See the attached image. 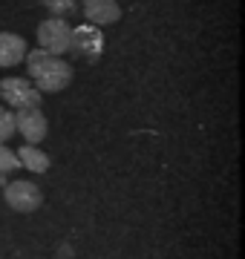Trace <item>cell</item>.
Masks as SVG:
<instances>
[{
	"instance_id": "obj_7",
	"label": "cell",
	"mask_w": 245,
	"mask_h": 259,
	"mask_svg": "<svg viewBox=\"0 0 245 259\" xmlns=\"http://www.w3.org/2000/svg\"><path fill=\"white\" fill-rule=\"evenodd\" d=\"M84 18L93 26H107L121 18V6L115 0H84Z\"/></svg>"
},
{
	"instance_id": "obj_5",
	"label": "cell",
	"mask_w": 245,
	"mask_h": 259,
	"mask_svg": "<svg viewBox=\"0 0 245 259\" xmlns=\"http://www.w3.org/2000/svg\"><path fill=\"white\" fill-rule=\"evenodd\" d=\"M69 49H75L78 55H84V58H90V61H95V58L104 52V32L98 26H93V23L72 26V40H69Z\"/></svg>"
},
{
	"instance_id": "obj_2",
	"label": "cell",
	"mask_w": 245,
	"mask_h": 259,
	"mask_svg": "<svg viewBox=\"0 0 245 259\" xmlns=\"http://www.w3.org/2000/svg\"><path fill=\"white\" fill-rule=\"evenodd\" d=\"M0 98L15 110H35L40 107V93L29 78H3L0 81Z\"/></svg>"
},
{
	"instance_id": "obj_3",
	"label": "cell",
	"mask_w": 245,
	"mask_h": 259,
	"mask_svg": "<svg viewBox=\"0 0 245 259\" xmlns=\"http://www.w3.org/2000/svg\"><path fill=\"white\" fill-rule=\"evenodd\" d=\"M69 40H72V26L61 18H49L38 26V44L49 55H64L69 52Z\"/></svg>"
},
{
	"instance_id": "obj_9",
	"label": "cell",
	"mask_w": 245,
	"mask_h": 259,
	"mask_svg": "<svg viewBox=\"0 0 245 259\" xmlns=\"http://www.w3.org/2000/svg\"><path fill=\"white\" fill-rule=\"evenodd\" d=\"M15 156H18V164L23 167V170H29V173H38L40 176V173L49 170V156L44 150H38L35 144H23Z\"/></svg>"
},
{
	"instance_id": "obj_8",
	"label": "cell",
	"mask_w": 245,
	"mask_h": 259,
	"mask_svg": "<svg viewBox=\"0 0 245 259\" xmlns=\"http://www.w3.org/2000/svg\"><path fill=\"white\" fill-rule=\"evenodd\" d=\"M26 40L20 35H12V32H0V66L9 69V66H18L23 58H26Z\"/></svg>"
},
{
	"instance_id": "obj_6",
	"label": "cell",
	"mask_w": 245,
	"mask_h": 259,
	"mask_svg": "<svg viewBox=\"0 0 245 259\" xmlns=\"http://www.w3.org/2000/svg\"><path fill=\"white\" fill-rule=\"evenodd\" d=\"M15 130L29 144H38V141L47 139V130H49L47 115L40 112V107H35V110H18L15 112Z\"/></svg>"
},
{
	"instance_id": "obj_1",
	"label": "cell",
	"mask_w": 245,
	"mask_h": 259,
	"mask_svg": "<svg viewBox=\"0 0 245 259\" xmlns=\"http://www.w3.org/2000/svg\"><path fill=\"white\" fill-rule=\"evenodd\" d=\"M26 69H29V78L35 83L38 93H61L72 83V66L66 64L64 58L58 55H49L44 49H35V52H26Z\"/></svg>"
},
{
	"instance_id": "obj_4",
	"label": "cell",
	"mask_w": 245,
	"mask_h": 259,
	"mask_svg": "<svg viewBox=\"0 0 245 259\" xmlns=\"http://www.w3.org/2000/svg\"><path fill=\"white\" fill-rule=\"evenodd\" d=\"M3 199H6V204H9L12 210L32 213V210L40 207L44 193H40V187L35 185V182L20 179V182H6V185H3Z\"/></svg>"
},
{
	"instance_id": "obj_12",
	"label": "cell",
	"mask_w": 245,
	"mask_h": 259,
	"mask_svg": "<svg viewBox=\"0 0 245 259\" xmlns=\"http://www.w3.org/2000/svg\"><path fill=\"white\" fill-rule=\"evenodd\" d=\"M15 136V112H9L6 107H0V144L9 141Z\"/></svg>"
},
{
	"instance_id": "obj_11",
	"label": "cell",
	"mask_w": 245,
	"mask_h": 259,
	"mask_svg": "<svg viewBox=\"0 0 245 259\" xmlns=\"http://www.w3.org/2000/svg\"><path fill=\"white\" fill-rule=\"evenodd\" d=\"M15 170H20L15 150H9L6 144H0V176H9V173H15Z\"/></svg>"
},
{
	"instance_id": "obj_10",
	"label": "cell",
	"mask_w": 245,
	"mask_h": 259,
	"mask_svg": "<svg viewBox=\"0 0 245 259\" xmlns=\"http://www.w3.org/2000/svg\"><path fill=\"white\" fill-rule=\"evenodd\" d=\"M78 6H81V0H44V9H49V15L52 18H69L72 12H78Z\"/></svg>"
}]
</instances>
